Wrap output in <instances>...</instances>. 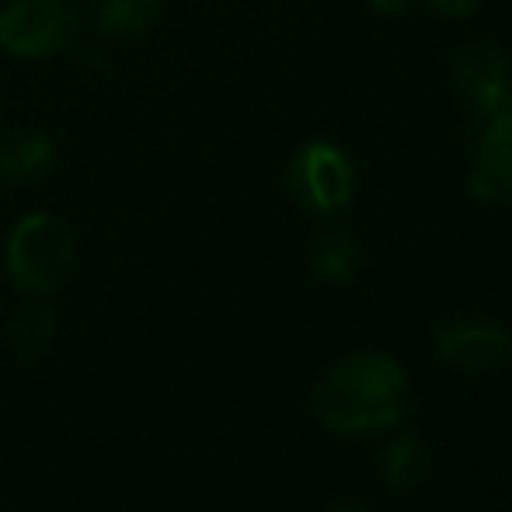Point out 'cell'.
<instances>
[{
    "mask_svg": "<svg viewBox=\"0 0 512 512\" xmlns=\"http://www.w3.org/2000/svg\"><path fill=\"white\" fill-rule=\"evenodd\" d=\"M408 380L384 352H352L331 363L314 387V415L324 429L359 436L391 429L405 418Z\"/></svg>",
    "mask_w": 512,
    "mask_h": 512,
    "instance_id": "obj_1",
    "label": "cell"
},
{
    "mask_svg": "<svg viewBox=\"0 0 512 512\" xmlns=\"http://www.w3.org/2000/svg\"><path fill=\"white\" fill-rule=\"evenodd\" d=\"M74 269V237L60 216L28 213L7 237V276L32 297L60 290Z\"/></svg>",
    "mask_w": 512,
    "mask_h": 512,
    "instance_id": "obj_2",
    "label": "cell"
},
{
    "mask_svg": "<svg viewBox=\"0 0 512 512\" xmlns=\"http://www.w3.org/2000/svg\"><path fill=\"white\" fill-rule=\"evenodd\" d=\"M77 14L67 0H11L0 11V46L21 60H46L74 42Z\"/></svg>",
    "mask_w": 512,
    "mask_h": 512,
    "instance_id": "obj_3",
    "label": "cell"
},
{
    "mask_svg": "<svg viewBox=\"0 0 512 512\" xmlns=\"http://www.w3.org/2000/svg\"><path fill=\"white\" fill-rule=\"evenodd\" d=\"M290 189L314 213H338L349 206L356 175L349 157L331 143H307L290 164Z\"/></svg>",
    "mask_w": 512,
    "mask_h": 512,
    "instance_id": "obj_4",
    "label": "cell"
},
{
    "mask_svg": "<svg viewBox=\"0 0 512 512\" xmlns=\"http://www.w3.org/2000/svg\"><path fill=\"white\" fill-rule=\"evenodd\" d=\"M436 352L460 373H488L506 363L512 342L506 328H499L495 321L460 317L436 328Z\"/></svg>",
    "mask_w": 512,
    "mask_h": 512,
    "instance_id": "obj_5",
    "label": "cell"
},
{
    "mask_svg": "<svg viewBox=\"0 0 512 512\" xmlns=\"http://www.w3.org/2000/svg\"><path fill=\"white\" fill-rule=\"evenodd\" d=\"M471 196L481 203L512 199V91L495 112L485 115V133L471 171Z\"/></svg>",
    "mask_w": 512,
    "mask_h": 512,
    "instance_id": "obj_6",
    "label": "cell"
},
{
    "mask_svg": "<svg viewBox=\"0 0 512 512\" xmlns=\"http://www.w3.org/2000/svg\"><path fill=\"white\" fill-rule=\"evenodd\" d=\"M453 81H457L460 95L471 102V108L481 119H485L488 112H495L512 91L506 60H502L499 49L488 46V42H474V46L460 49L457 63H453Z\"/></svg>",
    "mask_w": 512,
    "mask_h": 512,
    "instance_id": "obj_7",
    "label": "cell"
},
{
    "mask_svg": "<svg viewBox=\"0 0 512 512\" xmlns=\"http://www.w3.org/2000/svg\"><path fill=\"white\" fill-rule=\"evenodd\" d=\"M53 143L35 129H14L0 136V185H28L39 182L53 168Z\"/></svg>",
    "mask_w": 512,
    "mask_h": 512,
    "instance_id": "obj_8",
    "label": "cell"
},
{
    "mask_svg": "<svg viewBox=\"0 0 512 512\" xmlns=\"http://www.w3.org/2000/svg\"><path fill=\"white\" fill-rule=\"evenodd\" d=\"M422 471H425V450H422V439H418L415 432L394 436L377 460L380 481H384V488L394 495L411 492V488L422 481Z\"/></svg>",
    "mask_w": 512,
    "mask_h": 512,
    "instance_id": "obj_9",
    "label": "cell"
},
{
    "mask_svg": "<svg viewBox=\"0 0 512 512\" xmlns=\"http://www.w3.org/2000/svg\"><path fill=\"white\" fill-rule=\"evenodd\" d=\"M310 265H314V272L324 283H335V286L352 283V276H356V269H359L356 241H352L349 234H342V230L317 237L314 251H310Z\"/></svg>",
    "mask_w": 512,
    "mask_h": 512,
    "instance_id": "obj_10",
    "label": "cell"
},
{
    "mask_svg": "<svg viewBox=\"0 0 512 512\" xmlns=\"http://www.w3.org/2000/svg\"><path fill=\"white\" fill-rule=\"evenodd\" d=\"M161 18V0H102L98 4V32L140 35Z\"/></svg>",
    "mask_w": 512,
    "mask_h": 512,
    "instance_id": "obj_11",
    "label": "cell"
},
{
    "mask_svg": "<svg viewBox=\"0 0 512 512\" xmlns=\"http://www.w3.org/2000/svg\"><path fill=\"white\" fill-rule=\"evenodd\" d=\"M56 328H53V314L42 307H28L21 310L18 317H14L11 324V342L14 349L21 352V356H42V352L49 349V342H53Z\"/></svg>",
    "mask_w": 512,
    "mask_h": 512,
    "instance_id": "obj_12",
    "label": "cell"
},
{
    "mask_svg": "<svg viewBox=\"0 0 512 512\" xmlns=\"http://www.w3.org/2000/svg\"><path fill=\"white\" fill-rule=\"evenodd\" d=\"M425 4L443 18H467V14L478 11V0H425Z\"/></svg>",
    "mask_w": 512,
    "mask_h": 512,
    "instance_id": "obj_13",
    "label": "cell"
},
{
    "mask_svg": "<svg viewBox=\"0 0 512 512\" xmlns=\"http://www.w3.org/2000/svg\"><path fill=\"white\" fill-rule=\"evenodd\" d=\"M370 7H373V11H380V14H401V11H408V7H411V0H370Z\"/></svg>",
    "mask_w": 512,
    "mask_h": 512,
    "instance_id": "obj_14",
    "label": "cell"
},
{
    "mask_svg": "<svg viewBox=\"0 0 512 512\" xmlns=\"http://www.w3.org/2000/svg\"><path fill=\"white\" fill-rule=\"evenodd\" d=\"M328 512H370L363 506V502H356V499H338V502H331Z\"/></svg>",
    "mask_w": 512,
    "mask_h": 512,
    "instance_id": "obj_15",
    "label": "cell"
}]
</instances>
